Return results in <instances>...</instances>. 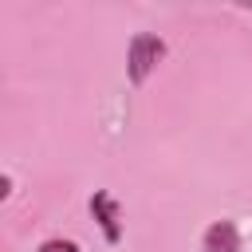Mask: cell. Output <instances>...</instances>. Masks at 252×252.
<instances>
[{"mask_svg": "<svg viewBox=\"0 0 252 252\" xmlns=\"http://www.w3.org/2000/svg\"><path fill=\"white\" fill-rule=\"evenodd\" d=\"M39 252H79V244L75 240H43Z\"/></svg>", "mask_w": 252, "mask_h": 252, "instance_id": "cell-4", "label": "cell"}, {"mask_svg": "<svg viewBox=\"0 0 252 252\" xmlns=\"http://www.w3.org/2000/svg\"><path fill=\"white\" fill-rule=\"evenodd\" d=\"M91 213H94V220H98L102 236H106L110 244H118V240H122V224H118V201H114L110 193H94V197H91Z\"/></svg>", "mask_w": 252, "mask_h": 252, "instance_id": "cell-2", "label": "cell"}, {"mask_svg": "<svg viewBox=\"0 0 252 252\" xmlns=\"http://www.w3.org/2000/svg\"><path fill=\"white\" fill-rule=\"evenodd\" d=\"M165 55V43L154 35V32H138L130 39V51H126V79L134 87H142L150 79V71L158 67V59Z\"/></svg>", "mask_w": 252, "mask_h": 252, "instance_id": "cell-1", "label": "cell"}, {"mask_svg": "<svg viewBox=\"0 0 252 252\" xmlns=\"http://www.w3.org/2000/svg\"><path fill=\"white\" fill-rule=\"evenodd\" d=\"M201 248L205 252H240V228L232 220H213L201 236Z\"/></svg>", "mask_w": 252, "mask_h": 252, "instance_id": "cell-3", "label": "cell"}]
</instances>
